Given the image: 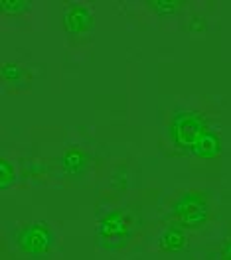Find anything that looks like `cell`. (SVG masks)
Instances as JSON below:
<instances>
[{
  "label": "cell",
  "instance_id": "obj_10",
  "mask_svg": "<svg viewBox=\"0 0 231 260\" xmlns=\"http://www.w3.org/2000/svg\"><path fill=\"white\" fill-rule=\"evenodd\" d=\"M16 181V172H14V166L8 162L6 158L0 160V189H8L12 183Z\"/></svg>",
  "mask_w": 231,
  "mask_h": 260
},
{
  "label": "cell",
  "instance_id": "obj_8",
  "mask_svg": "<svg viewBox=\"0 0 231 260\" xmlns=\"http://www.w3.org/2000/svg\"><path fill=\"white\" fill-rule=\"evenodd\" d=\"M158 244H160V248H162L164 252H178V250L184 248V244H186V235H184L182 229L170 227L162 233Z\"/></svg>",
  "mask_w": 231,
  "mask_h": 260
},
{
  "label": "cell",
  "instance_id": "obj_5",
  "mask_svg": "<svg viewBox=\"0 0 231 260\" xmlns=\"http://www.w3.org/2000/svg\"><path fill=\"white\" fill-rule=\"evenodd\" d=\"M91 26H93L91 12L83 4L71 2L66 8V12H64V28L69 34H83L87 32Z\"/></svg>",
  "mask_w": 231,
  "mask_h": 260
},
{
  "label": "cell",
  "instance_id": "obj_11",
  "mask_svg": "<svg viewBox=\"0 0 231 260\" xmlns=\"http://www.w3.org/2000/svg\"><path fill=\"white\" fill-rule=\"evenodd\" d=\"M156 14H172L180 6V0H149L147 2Z\"/></svg>",
  "mask_w": 231,
  "mask_h": 260
},
{
  "label": "cell",
  "instance_id": "obj_6",
  "mask_svg": "<svg viewBox=\"0 0 231 260\" xmlns=\"http://www.w3.org/2000/svg\"><path fill=\"white\" fill-rule=\"evenodd\" d=\"M221 138L215 130H208L196 146L192 148V154L199 160H215L221 154Z\"/></svg>",
  "mask_w": 231,
  "mask_h": 260
},
{
  "label": "cell",
  "instance_id": "obj_7",
  "mask_svg": "<svg viewBox=\"0 0 231 260\" xmlns=\"http://www.w3.org/2000/svg\"><path fill=\"white\" fill-rule=\"evenodd\" d=\"M87 166V154L81 148H69L66 154L62 156V168L66 170L69 176H77L81 174Z\"/></svg>",
  "mask_w": 231,
  "mask_h": 260
},
{
  "label": "cell",
  "instance_id": "obj_1",
  "mask_svg": "<svg viewBox=\"0 0 231 260\" xmlns=\"http://www.w3.org/2000/svg\"><path fill=\"white\" fill-rule=\"evenodd\" d=\"M208 130V122L199 113H178L170 122V138L180 150L192 152Z\"/></svg>",
  "mask_w": 231,
  "mask_h": 260
},
{
  "label": "cell",
  "instance_id": "obj_3",
  "mask_svg": "<svg viewBox=\"0 0 231 260\" xmlns=\"http://www.w3.org/2000/svg\"><path fill=\"white\" fill-rule=\"evenodd\" d=\"M18 248L28 256H46L53 246V235L46 223H30L18 231Z\"/></svg>",
  "mask_w": 231,
  "mask_h": 260
},
{
  "label": "cell",
  "instance_id": "obj_12",
  "mask_svg": "<svg viewBox=\"0 0 231 260\" xmlns=\"http://www.w3.org/2000/svg\"><path fill=\"white\" fill-rule=\"evenodd\" d=\"M28 6L26 0H0V8L4 14H18Z\"/></svg>",
  "mask_w": 231,
  "mask_h": 260
},
{
  "label": "cell",
  "instance_id": "obj_4",
  "mask_svg": "<svg viewBox=\"0 0 231 260\" xmlns=\"http://www.w3.org/2000/svg\"><path fill=\"white\" fill-rule=\"evenodd\" d=\"M97 237H99L101 244L105 248H121L125 246L129 237H131V221L123 211L107 213L99 221L97 227Z\"/></svg>",
  "mask_w": 231,
  "mask_h": 260
},
{
  "label": "cell",
  "instance_id": "obj_13",
  "mask_svg": "<svg viewBox=\"0 0 231 260\" xmlns=\"http://www.w3.org/2000/svg\"><path fill=\"white\" fill-rule=\"evenodd\" d=\"M221 258L223 260H231V239L225 241L223 246H221Z\"/></svg>",
  "mask_w": 231,
  "mask_h": 260
},
{
  "label": "cell",
  "instance_id": "obj_9",
  "mask_svg": "<svg viewBox=\"0 0 231 260\" xmlns=\"http://www.w3.org/2000/svg\"><path fill=\"white\" fill-rule=\"evenodd\" d=\"M2 79L10 85H24L28 79V71L18 63H4L2 65Z\"/></svg>",
  "mask_w": 231,
  "mask_h": 260
},
{
  "label": "cell",
  "instance_id": "obj_2",
  "mask_svg": "<svg viewBox=\"0 0 231 260\" xmlns=\"http://www.w3.org/2000/svg\"><path fill=\"white\" fill-rule=\"evenodd\" d=\"M172 215L182 227L198 229L210 217V203H208L206 195L198 193V191H188L174 201Z\"/></svg>",
  "mask_w": 231,
  "mask_h": 260
}]
</instances>
